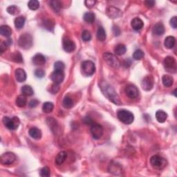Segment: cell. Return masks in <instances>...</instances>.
Here are the masks:
<instances>
[{"instance_id": "obj_34", "label": "cell", "mask_w": 177, "mask_h": 177, "mask_svg": "<svg viewBox=\"0 0 177 177\" xmlns=\"http://www.w3.org/2000/svg\"><path fill=\"white\" fill-rule=\"evenodd\" d=\"M22 94L25 96H30L33 94L34 91L32 87L29 85H24L22 87Z\"/></svg>"}, {"instance_id": "obj_24", "label": "cell", "mask_w": 177, "mask_h": 177, "mask_svg": "<svg viewBox=\"0 0 177 177\" xmlns=\"http://www.w3.org/2000/svg\"><path fill=\"white\" fill-rule=\"evenodd\" d=\"M176 39L173 36H168L167 37L164 41L165 46L167 49H172L175 45Z\"/></svg>"}, {"instance_id": "obj_40", "label": "cell", "mask_w": 177, "mask_h": 177, "mask_svg": "<svg viewBox=\"0 0 177 177\" xmlns=\"http://www.w3.org/2000/svg\"><path fill=\"white\" fill-rule=\"evenodd\" d=\"M82 39L84 42H89L91 39V35L89 30H84L82 33Z\"/></svg>"}, {"instance_id": "obj_20", "label": "cell", "mask_w": 177, "mask_h": 177, "mask_svg": "<svg viewBox=\"0 0 177 177\" xmlns=\"http://www.w3.org/2000/svg\"><path fill=\"white\" fill-rule=\"evenodd\" d=\"M153 33L156 35H162L164 34L165 33V27L162 23H157L154 25V28H153Z\"/></svg>"}, {"instance_id": "obj_25", "label": "cell", "mask_w": 177, "mask_h": 177, "mask_svg": "<svg viewBox=\"0 0 177 177\" xmlns=\"http://www.w3.org/2000/svg\"><path fill=\"white\" fill-rule=\"evenodd\" d=\"M127 48L126 46L122 44H119L114 49V52L115 55H122L126 53Z\"/></svg>"}, {"instance_id": "obj_27", "label": "cell", "mask_w": 177, "mask_h": 177, "mask_svg": "<svg viewBox=\"0 0 177 177\" xmlns=\"http://www.w3.org/2000/svg\"><path fill=\"white\" fill-rule=\"evenodd\" d=\"M162 81L163 85L166 87H170L172 86L174 82V80L171 76L168 75H165L162 77Z\"/></svg>"}, {"instance_id": "obj_19", "label": "cell", "mask_w": 177, "mask_h": 177, "mask_svg": "<svg viewBox=\"0 0 177 177\" xmlns=\"http://www.w3.org/2000/svg\"><path fill=\"white\" fill-rule=\"evenodd\" d=\"M29 134L30 136L34 139H40L42 137V131L40 129L37 127H32L29 131Z\"/></svg>"}, {"instance_id": "obj_29", "label": "cell", "mask_w": 177, "mask_h": 177, "mask_svg": "<svg viewBox=\"0 0 177 177\" xmlns=\"http://www.w3.org/2000/svg\"><path fill=\"white\" fill-rule=\"evenodd\" d=\"M107 37V35H106V32L104 28L102 27H98V31H97V38L100 42H104L106 40Z\"/></svg>"}, {"instance_id": "obj_1", "label": "cell", "mask_w": 177, "mask_h": 177, "mask_svg": "<svg viewBox=\"0 0 177 177\" xmlns=\"http://www.w3.org/2000/svg\"><path fill=\"white\" fill-rule=\"evenodd\" d=\"M99 86H100V88L104 94V96L108 98L109 100L117 105H121L122 102L120 100L119 95L115 91L114 89L112 86L109 85L107 82L103 80V81L99 82Z\"/></svg>"}, {"instance_id": "obj_45", "label": "cell", "mask_w": 177, "mask_h": 177, "mask_svg": "<svg viewBox=\"0 0 177 177\" xmlns=\"http://www.w3.org/2000/svg\"><path fill=\"white\" fill-rule=\"evenodd\" d=\"M8 44H6V42H2L1 44H0V53L2 54L5 51L7 48H8Z\"/></svg>"}, {"instance_id": "obj_35", "label": "cell", "mask_w": 177, "mask_h": 177, "mask_svg": "<svg viewBox=\"0 0 177 177\" xmlns=\"http://www.w3.org/2000/svg\"><path fill=\"white\" fill-rule=\"evenodd\" d=\"M63 106L66 109H71L74 106V101L69 96H66L63 100Z\"/></svg>"}, {"instance_id": "obj_4", "label": "cell", "mask_w": 177, "mask_h": 177, "mask_svg": "<svg viewBox=\"0 0 177 177\" xmlns=\"http://www.w3.org/2000/svg\"><path fill=\"white\" fill-rule=\"evenodd\" d=\"M2 122H3L4 126L8 129H11V130H15V129H17L20 123V119L17 116H14L12 119L4 116L3 119H2Z\"/></svg>"}, {"instance_id": "obj_44", "label": "cell", "mask_w": 177, "mask_h": 177, "mask_svg": "<svg viewBox=\"0 0 177 177\" xmlns=\"http://www.w3.org/2000/svg\"><path fill=\"white\" fill-rule=\"evenodd\" d=\"M97 3V2L94 1V0H87V1L84 2V4L85 6L89 8H91L96 5V4Z\"/></svg>"}, {"instance_id": "obj_38", "label": "cell", "mask_w": 177, "mask_h": 177, "mask_svg": "<svg viewBox=\"0 0 177 177\" xmlns=\"http://www.w3.org/2000/svg\"><path fill=\"white\" fill-rule=\"evenodd\" d=\"M7 12L11 15H16L20 13V9L15 5H12L7 8Z\"/></svg>"}, {"instance_id": "obj_39", "label": "cell", "mask_w": 177, "mask_h": 177, "mask_svg": "<svg viewBox=\"0 0 177 177\" xmlns=\"http://www.w3.org/2000/svg\"><path fill=\"white\" fill-rule=\"evenodd\" d=\"M51 175V170L49 167H44L40 170V176L42 177H49Z\"/></svg>"}, {"instance_id": "obj_11", "label": "cell", "mask_w": 177, "mask_h": 177, "mask_svg": "<svg viewBox=\"0 0 177 177\" xmlns=\"http://www.w3.org/2000/svg\"><path fill=\"white\" fill-rule=\"evenodd\" d=\"M141 87L143 90L150 91L154 87V78L152 75H147L144 77L141 82Z\"/></svg>"}, {"instance_id": "obj_9", "label": "cell", "mask_w": 177, "mask_h": 177, "mask_svg": "<svg viewBox=\"0 0 177 177\" xmlns=\"http://www.w3.org/2000/svg\"><path fill=\"white\" fill-rule=\"evenodd\" d=\"M16 160V156L13 152H6L1 156L0 161L1 163L5 166H10L13 164Z\"/></svg>"}, {"instance_id": "obj_22", "label": "cell", "mask_w": 177, "mask_h": 177, "mask_svg": "<svg viewBox=\"0 0 177 177\" xmlns=\"http://www.w3.org/2000/svg\"><path fill=\"white\" fill-rule=\"evenodd\" d=\"M0 33L2 36L9 37L12 35V29L10 27L7 25H2L0 27Z\"/></svg>"}, {"instance_id": "obj_15", "label": "cell", "mask_w": 177, "mask_h": 177, "mask_svg": "<svg viewBox=\"0 0 177 177\" xmlns=\"http://www.w3.org/2000/svg\"><path fill=\"white\" fill-rule=\"evenodd\" d=\"M107 15L109 16V17L115 19L121 17L122 13L119 8H115V7L114 6H111L109 7L107 9Z\"/></svg>"}, {"instance_id": "obj_33", "label": "cell", "mask_w": 177, "mask_h": 177, "mask_svg": "<svg viewBox=\"0 0 177 177\" xmlns=\"http://www.w3.org/2000/svg\"><path fill=\"white\" fill-rule=\"evenodd\" d=\"M11 60L13 62L17 63H22L23 62V58L22 54L20 52H15V53L11 54Z\"/></svg>"}, {"instance_id": "obj_30", "label": "cell", "mask_w": 177, "mask_h": 177, "mask_svg": "<svg viewBox=\"0 0 177 177\" xmlns=\"http://www.w3.org/2000/svg\"><path fill=\"white\" fill-rule=\"evenodd\" d=\"M84 20L89 24H92L95 21V14L92 12H87L84 15Z\"/></svg>"}, {"instance_id": "obj_21", "label": "cell", "mask_w": 177, "mask_h": 177, "mask_svg": "<svg viewBox=\"0 0 177 177\" xmlns=\"http://www.w3.org/2000/svg\"><path fill=\"white\" fill-rule=\"evenodd\" d=\"M67 153L64 152V151L59 152L55 157V163L57 164L58 166H61V165L65 161L66 159H67Z\"/></svg>"}, {"instance_id": "obj_46", "label": "cell", "mask_w": 177, "mask_h": 177, "mask_svg": "<svg viewBox=\"0 0 177 177\" xmlns=\"http://www.w3.org/2000/svg\"><path fill=\"white\" fill-rule=\"evenodd\" d=\"M83 122L87 125H92L94 123L93 120H92L89 116H85L83 119Z\"/></svg>"}, {"instance_id": "obj_17", "label": "cell", "mask_w": 177, "mask_h": 177, "mask_svg": "<svg viewBox=\"0 0 177 177\" xmlns=\"http://www.w3.org/2000/svg\"><path fill=\"white\" fill-rule=\"evenodd\" d=\"M15 75L17 81L20 82H24L26 79H27V74H26L25 71L22 69H16L15 72Z\"/></svg>"}, {"instance_id": "obj_10", "label": "cell", "mask_w": 177, "mask_h": 177, "mask_svg": "<svg viewBox=\"0 0 177 177\" xmlns=\"http://www.w3.org/2000/svg\"><path fill=\"white\" fill-rule=\"evenodd\" d=\"M91 133L94 139H100L103 134V127L100 124L94 123L91 125Z\"/></svg>"}, {"instance_id": "obj_43", "label": "cell", "mask_w": 177, "mask_h": 177, "mask_svg": "<svg viewBox=\"0 0 177 177\" xmlns=\"http://www.w3.org/2000/svg\"><path fill=\"white\" fill-rule=\"evenodd\" d=\"M35 75L39 78H42L45 75V71L42 69H37L35 71Z\"/></svg>"}, {"instance_id": "obj_18", "label": "cell", "mask_w": 177, "mask_h": 177, "mask_svg": "<svg viewBox=\"0 0 177 177\" xmlns=\"http://www.w3.org/2000/svg\"><path fill=\"white\" fill-rule=\"evenodd\" d=\"M131 27L133 28V29H134L135 30H139L143 27L144 23L141 19L138 17H136L132 20L131 22Z\"/></svg>"}, {"instance_id": "obj_41", "label": "cell", "mask_w": 177, "mask_h": 177, "mask_svg": "<svg viewBox=\"0 0 177 177\" xmlns=\"http://www.w3.org/2000/svg\"><path fill=\"white\" fill-rule=\"evenodd\" d=\"M65 64L61 61H58L55 64H54V68H55V70H58V71H64L65 69Z\"/></svg>"}, {"instance_id": "obj_2", "label": "cell", "mask_w": 177, "mask_h": 177, "mask_svg": "<svg viewBox=\"0 0 177 177\" xmlns=\"http://www.w3.org/2000/svg\"><path fill=\"white\" fill-rule=\"evenodd\" d=\"M117 116L120 121L126 125L131 124L134 120V114L126 109H120L118 111Z\"/></svg>"}, {"instance_id": "obj_51", "label": "cell", "mask_w": 177, "mask_h": 177, "mask_svg": "<svg viewBox=\"0 0 177 177\" xmlns=\"http://www.w3.org/2000/svg\"><path fill=\"white\" fill-rule=\"evenodd\" d=\"M174 96H176V89H175V90L174 91Z\"/></svg>"}, {"instance_id": "obj_42", "label": "cell", "mask_w": 177, "mask_h": 177, "mask_svg": "<svg viewBox=\"0 0 177 177\" xmlns=\"http://www.w3.org/2000/svg\"><path fill=\"white\" fill-rule=\"evenodd\" d=\"M44 27L47 30H51V29H53L54 22L51 20H47L44 22Z\"/></svg>"}, {"instance_id": "obj_37", "label": "cell", "mask_w": 177, "mask_h": 177, "mask_svg": "<svg viewBox=\"0 0 177 177\" xmlns=\"http://www.w3.org/2000/svg\"><path fill=\"white\" fill-rule=\"evenodd\" d=\"M144 55H145V53H144V52L142 50H141V49H137V50H136L133 53V58L136 60H140L141 59H143Z\"/></svg>"}, {"instance_id": "obj_49", "label": "cell", "mask_w": 177, "mask_h": 177, "mask_svg": "<svg viewBox=\"0 0 177 177\" xmlns=\"http://www.w3.org/2000/svg\"><path fill=\"white\" fill-rule=\"evenodd\" d=\"M38 104H39V101L36 100V99H33V100L30 101L29 107H31V108H34L35 107H37Z\"/></svg>"}, {"instance_id": "obj_7", "label": "cell", "mask_w": 177, "mask_h": 177, "mask_svg": "<svg viewBox=\"0 0 177 177\" xmlns=\"http://www.w3.org/2000/svg\"><path fill=\"white\" fill-rule=\"evenodd\" d=\"M103 59L105 60L107 65L113 68H119L120 62L117 57L110 53H105L103 54Z\"/></svg>"}, {"instance_id": "obj_8", "label": "cell", "mask_w": 177, "mask_h": 177, "mask_svg": "<svg viewBox=\"0 0 177 177\" xmlns=\"http://www.w3.org/2000/svg\"><path fill=\"white\" fill-rule=\"evenodd\" d=\"M163 65L167 71L169 73H175L176 71V60L172 56H167L163 61Z\"/></svg>"}, {"instance_id": "obj_12", "label": "cell", "mask_w": 177, "mask_h": 177, "mask_svg": "<svg viewBox=\"0 0 177 177\" xmlns=\"http://www.w3.org/2000/svg\"><path fill=\"white\" fill-rule=\"evenodd\" d=\"M125 93L129 98L135 99L138 96L139 91L134 84H128L125 88Z\"/></svg>"}, {"instance_id": "obj_32", "label": "cell", "mask_w": 177, "mask_h": 177, "mask_svg": "<svg viewBox=\"0 0 177 177\" xmlns=\"http://www.w3.org/2000/svg\"><path fill=\"white\" fill-rule=\"evenodd\" d=\"M16 105L19 107H25V105H27V98L25 97V96H19L16 98Z\"/></svg>"}, {"instance_id": "obj_36", "label": "cell", "mask_w": 177, "mask_h": 177, "mask_svg": "<svg viewBox=\"0 0 177 177\" xmlns=\"http://www.w3.org/2000/svg\"><path fill=\"white\" fill-rule=\"evenodd\" d=\"M28 6L30 10H37L40 8V2L37 0H30L28 3Z\"/></svg>"}, {"instance_id": "obj_5", "label": "cell", "mask_w": 177, "mask_h": 177, "mask_svg": "<svg viewBox=\"0 0 177 177\" xmlns=\"http://www.w3.org/2000/svg\"><path fill=\"white\" fill-rule=\"evenodd\" d=\"M18 44L21 48L29 49L33 46V37L29 33H24L20 35L18 40Z\"/></svg>"}, {"instance_id": "obj_3", "label": "cell", "mask_w": 177, "mask_h": 177, "mask_svg": "<svg viewBox=\"0 0 177 177\" xmlns=\"http://www.w3.org/2000/svg\"><path fill=\"white\" fill-rule=\"evenodd\" d=\"M82 73L85 76H91L96 71L95 64L90 60H85L81 65Z\"/></svg>"}, {"instance_id": "obj_6", "label": "cell", "mask_w": 177, "mask_h": 177, "mask_svg": "<svg viewBox=\"0 0 177 177\" xmlns=\"http://www.w3.org/2000/svg\"><path fill=\"white\" fill-rule=\"evenodd\" d=\"M150 163L154 168L162 169L167 166V160L159 155H154L151 158Z\"/></svg>"}, {"instance_id": "obj_13", "label": "cell", "mask_w": 177, "mask_h": 177, "mask_svg": "<svg viewBox=\"0 0 177 177\" xmlns=\"http://www.w3.org/2000/svg\"><path fill=\"white\" fill-rule=\"evenodd\" d=\"M51 80L55 84H60L62 83L65 78V74H64L63 71H58L55 70L52 73L51 75Z\"/></svg>"}, {"instance_id": "obj_16", "label": "cell", "mask_w": 177, "mask_h": 177, "mask_svg": "<svg viewBox=\"0 0 177 177\" xmlns=\"http://www.w3.org/2000/svg\"><path fill=\"white\" fill-rule=\"evenodd\" d=\"M33 62L37 66L44 65L46 63V58L41 53H37L33 58Z\"/></svg>"}, {"instance_id": "obj_26", "label": "cell", "mask_w": 177, "mask_h": 177, "mask_svg": "<svg viewBox=\"0 0 177 177\" xmlns=\"http://www.w3.org/2000/svg\"><path fill=\"white\" fill-rule=\"evenodd\" d=\"M26 19L23 16H19V17H16L15 20V26L16 29H22L24 26Z\"/></svg>"}, {"instance_id": "obj_50", "label": "cell", "mask_w": 177, "mask_h": 177, "mask_svg": "<svg viewBox=\"0 0 177 177\" xmlns=\"http://www.w3.org/2000/svg\"><path fill=\"white\" fill-rule=\"evenodd\" d=\"M113 32H114L115 36H118V35H119L120 33V30L118 27H114V28H113Z\"/></svg>"}, {"instance_id": "obj_48", "label": "cell", "mask_w": 177, "mask_h": 177, "mask_svg": "<svg viewBox=\"0 0 177 177\" xmlns=\"http://www.w3.org/2000/svg\"><path fill=\"white\" fill-rule=\"evenodd\" d=\"M170 25L174 29H176L177 27V17L176 16L172 17L170 20Z\"/></svg>"}, {"instance_id": "obj_28", "label": "cell", "mask_w": 177, "mask_h": 177, "mask_svg": "<svg viewBox=\"0 0 177 177\" xmlns=\"http://www.w3.org/2000/svg\"><path fill=\"white\" fill-rule=\"evenodd\" d=\"M49 4L53 10L56 12V13H59L60 11L61 8H62V5H61V2L58 0H53V1L49 2Z\"/></svg>"}, {"instance_id": "obj_14", "label": "cell", "mask_w": 177, "mask_h": 177, "mask_svg": "<svg viewBox=\"0 0 177 177\" xmlns=\"http://www.w3.org/2000/svg\"><path fill=\"white\" fill-rule=\"evenodd\" d=\"M63 49L67 53H71L75 49V44L68 37L63 39Z\"/></svg>"}, {"instance_id": "obj_31", "label": "cell", "mask_w": 177, "mask_h": 177, "mask_svg": "<svg viewBox=\"0 0 177 177\" xmlns=\"http://www.w3.org/2000/svg\"><path fill=\"white\" fill-rule=\"evenodd\" d=\"M54 109V105L51 102H46L43 104V106H42V110L44 113H46V114H49L53 112Z\"/></svg>"}, {"instance_id": "obj_23", "label": "cell", "mask_w": 177, "mask_h": 177, "mask_svg": "<svg viewBox=\"0 0 177 177\" xmlns=\"http://www.w3.org/2000/svg\"><path fill=\"white\" fill-rule=\"evenodd\" d=\"M156 118L158 121L160 122V123H163L167 120V114L163 110H159L156 113Z\"/></svg>"}, {"instance_id": "obj_47", "label": "cell", "mask_w": 177, "mask_h": 177, "mask_svg": "<svg viewBox=\"0 0 177 177\" xmlns=\"http://www.w3.org/2000/svg\"><path fill=\"white\" fill-rule=\"evenodd\" d=\"M155 4V2L153 1V0H147V1L145 2V5L146 6V7H147L149 8H152V7H154Z\"/></svg>"}]
</instances>
